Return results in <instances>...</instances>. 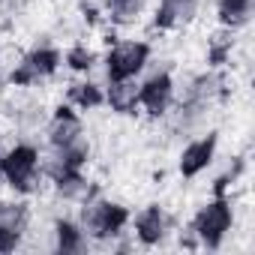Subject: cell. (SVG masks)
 <instances>
[{
  "label": "cell",
  "instance_id": "obj_1",
  "mask_svg": "<svg viewBox=\"0 0 255 255\" xmlns=\"http://www.w3.org/2000/svg\"><path fill=\"white\" fill-rule=\"evenodd\" d=\"M183 225L189 228L198 249L222 252L231 243V237L240 231V195H210V192H204Z\"/></svg>",
  "mask_w": 255,
  "mask_h": 255
},
{
  "label": "cell",
  "instance_id": "obj_2",
  "mask_svg": "<svg viewBox=\"0 0 255 255\" xmlns=\"http://www.w3.org/2000/svg\"><path fill=\"white\" fill-rule=\"evenodd\" d=\"M96 36L102 45V57H99V69L102 78H138L147 66V60L153 57L156 42L147 33H120L111 27H102Z\"/></svg>",
  "mask_w": 255,
  "mask_h": 255
},
{
  "label": "cell",
  "instance_id": "obj_3",
  "mask_svg": "<svg viewBox=\"0 0 255 255\" xmlns=\"http://www.w3.org/2000/svg\"><path fill=\"white\" fill-rule=\"evenodd\" d=\"M0 180L6 192L24 198H42L48 192V180L39 174V141L33 138H9L0 153Z\"/></svg>",
  "mask_w": 255,
  "mask_h": 255
},
{
  "label": "cell",
  "instance_id": "obj_4",
  "mask_svg": "<svg viewBox=\"0 0 255 255\" xmlns=\"http://www.w3.org/2000/svg\"><path fill=\"white\" fill-rule=\"evenodd\" d=\"M72 216L81 225V231L90 237L93 249H108V243L114 237H120L123 231H129L132 207L126 204L123 198H114L108 192H99L96 198H90L87 204H81Z\"/></svg>",
  "mask_w": 255,
  "mask_h": 255
},
{
  "label": "cell",
  "instance_id": "obj_5",
  "mask_svg": "<svg viewBox=\"0 0 255 255\" xmlns=\"http://www.w3.org/2000/svg\"><path fill=\"white\" fill-rule=\"evenodd\" d=\"M222 153V129L210 126V129L183 138L174 147V174L180 177L183 186L198 183L201 177H207V171L213 168L216 156Z\"/></svg>",
  "mask_w": 255,
  "mask_h": 255
},
{
  "label": "cell",
  "instance_id": "obj_6",
  "mask_svg": "<svg viewBox=\"0 0 255 255\" xmlns=\"http://www.w3.org/2000/svg\"><path fill=\"white\" fill-rule=\"evenodd\" d=\"M204 9V0H153L144 21V33L150 39L162 36H186Z\"/></svg>",
  "mask_w": 255,
  "mask_h": 255
},
{
  "label": "cell",
  "instance_id": "obj_7",
  "mask_svg": "<svg viewBox=\"0 0 255 255\" xmlns=\"http://www.w3.org/2000/svg\"><path fill=\"white\" fill-rule=\"evenodd\" d=\"M177 228V216L165 201H147L129 216V234L138 249H159L171 240Z\"/></svg>",
  "mask_w": 255,
  "mask_h": 255
},
{
  "label": "cell",
  "instance_id": "obj_8",
  "mask_svg": "<svg viewBox=\"0 0 255 255\" xmlns=\"http://www.w3.org/2000/svg\"><path fill=\"white\" fill-rule=\"evenodd\" d=\"M33 198L15 195V192H0V255H12L24 249L27 231L33 222Z\"/></svg>",
  "mask_w": 255,
  "mask_h": 255
},
{
  "label": "cell",
  "instance_id": "obj_9",
  "mask_svg": "<svg viewBox=\"0 0 255 255\" xmlns=\"http://www.w3.org/2000/svg\"><path fill=\"white\" fill-rule=\"evenodd\" d=\"M87 117L81 114V111H75L69 102H63V99H57L51 108H48V117H45V123H42V141H48V144H69L75 135H81L84 129H87Z\"/></svg>",
  "mask_w": 255,
  "mask_h": 255
},
{
  "label": "cell",
  "instance_id": "obj_10",
  "mask_svg": "<svg viewBox=\"0 0 255 255\" xmlns=\"http://www.w3.org/2000/svg\"><path fill=\"white\" fill-rule=\"evenodd\" d=\"M63 102H69L84 117L105 111V81L96 75H69L63 87Z\"/></svg>",
  "mask_w": 255,
  "mask_h": 255
},
{
  "label": "cell",
  "instance_id": "obj_11",
  "mask_svg": "<svg viewBox=\"0 0 255 255\" xmlns=\"http://www.w3.org/2000/svg\"><path fill=\"white\" fill-rule=\"evenodd\" d=\"M51 222V252L57 255H87L93 249L90 237L81 231V225L75 222L72 213H48Z\"/></svg>",
  "mask_w": 255,
  "mask_h": 255
},
{
  "label": "cell",
  "instance_id": "obj_12",
  "mask_svg": "<svg viewBox=\"0 0 255 255\" xmlns=\"http://www.w3.org/2000/svg\"><path fill=\"white\" fill-rule=\"evenodd\" d=\"M138 96H141V75L138 78H105V111L111 117L138 120Z\"/></svg>",
  "mask_w": 255,
  "mask_h": 255
},
{
  "label": "cell",
  "instance_id": "obj_13",
  "mask_svg": "<svg viewBox=\"0 0 255 255\" xmlns=\"http://www.w3.org/2000/svg\"><path fill=\"white\" fill-rule=\"evenodd\" d=\"M150 6H153V0H102L105 24L111 30H120V33L144 27Z\"/></svg>",
  "mask_w": 255,
  "mask_h": 255
},
{
  "label": "cell",
  "instance_id": "obj_14",
  "mask_svg": "<svg viewBox=\"0 0 255 255\" xmlns=\"http://www.w3.org/2000/svg\"><path fill=\"white\" fill-rule=\"evenodd\" d=\"M99 57H102V48L93 36H81L69 45H63V72L66 75H99ZM105 81V78H102Z\"/></svg>",
  "mask_w": 255,
  "mask_h": 255
},
{
  "label": "cell",
  "instance_id": "obj_15",
  "mask_svg": "<svg viewBox=\"0 0 255 255\" xmlns=\"http://www.w3.org/2000/svg\"><path fill=\"white\" fill-rule=\"evenodd\" d=\"M255 18V0H213V21L234 33L252 27Z\"/></svg>",
  "mask_w": 255,
  "mask_h": 255
},
{
  "label": "cell",
  "instance_id": "obj_16",
  "mask_svg": "<svg viewBox=\"0 0 255 255\" xmlns=\"http://www.w3.org/2000/svg\"><path fill=\"white\" fill-rule=\"evenodd\" d=\"M66 171H72V162L66 156V150L60 144H48V141H39V174L54 183L57 177H63Z\"/></svg>",
  "mask_w": 255,
  "mask_h": 255
}]
</instances>
